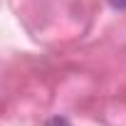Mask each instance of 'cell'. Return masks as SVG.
Listing matches in <instances>:
<instances>
[{
	"mask_svg": "<svg viewBox=\"0 0 126 126\" xmlns=\"http://www.w3.org/2000/svg\"><path fill=\"white\" fill-rule=\"evenodd\" d=\"M114 8H126V0H111Z\"/></svg>",
	"mask_w": 126,
	"mask_h": 126,
	"instance_id": "obj_2",
	"label": "cell"
},
{
	"mask_svg": "<svg viewBox=\"0 0 126 126\" xmlns=\"http://www.w3.org/2000/svg\"><path fill=\"white\" fill-rule=\"evenodd\" d=\"M45 126H69V121H67V119H62V116H54V119H49Z\"/></svg>",
	"mask_w": 126,
	"mask_h": 126,
	"instance_id": "obj_1",
	"label": "cell"
}]
</instances>
